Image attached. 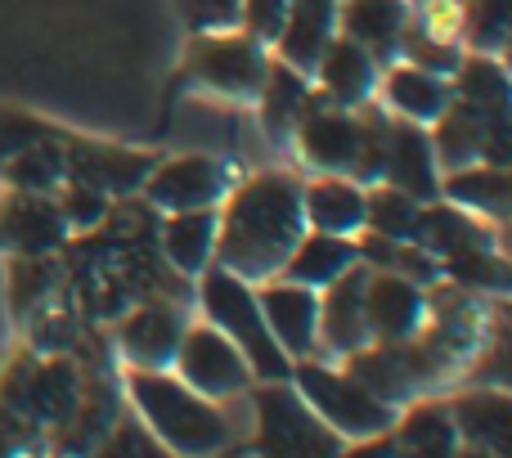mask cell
Here are the masks:
<instances>
[{
    "instance_id": "cell-1",
    "label": "cell",
    "mask_w": 512,
    "mask_h": 458,
    "mask_svg": "<svg viewBox=\"0 0 512 458\" xmlns=\"http://www.w3.org/2000/svg\"><path fill=\"white\" fill-rule=\"evenodd\" d=\"M301 185L288 176H261L225 212V234H216L221 265L230 274H274L301 238Z\"/></svg>"
},
{
    "instance_id": "cell-2",
    "label": "cell",
    "mask_w": 512,
    "mask_h": 458,
    "mask_svg": "<svg viewBox=\"0 0 512 458\" xmlns=\"http://www.w3.org/2000/svg\"><path fill=\"white\" fill-rule=\"evenodd\" d=\"M131 400L144 414V423L153 427V436L176 454H212L230 441L225 414H216L207 405V396H198L194 387H185L176 378H162L158 369L131 373Z\"/></svg>"
},
{
    "instance_id": "cell-3",
    "label": "cell",
    "mask_w": 512,
    "mask_h": 458,
    "mask_svg": "<svg viewBox=\"0 0 512 458\" xmlns=\"http://www.w3.org/2000/svg\"><path fill=\"white\" fill-rule=\"evenodd\" d=\"M203 306H207V315H212V324L243 351V360H248V369L256 378L283 382L292 373L288 355H283L279 342L270 337L265 315H261V301H256V292L243 283V274L212 270L203 279Z\"/></svg>"
},
{
    "instance_id": "cell-4",
    "label": "cell",
    "mask_w": 512,
    "mask_h": 458,
    "mask_svg": "<svg viewBox=\"0 0 512 458\" xmlns=\"http://www.w3.org/2000/svg\"><path fill=\"white\" fill-rule=\"evenodd\" d=\"M77 288L86 292L90 310H99V315H113V310H126L135 297H144V292L158 283V265L149 261L144 252H135L131 247V234H108L104 243H86L77 252Z\"/></svg>"
},
{
    "instance_id": "cell-5",
    "label": "cell",
    "mask_w": 512,
    "mask_h": 458,
    "mask_svg": "<svg viewBox=\"0 0 512 458\" xmlns=\"http://www.w3.org/2000/svg\"><path fill=\"white\" fill-rule=\"evenodd\" d=\"M297 391L337 436H382L391 427V405L378 400L364 382H355L351 373H333L319 364H297Z\"/></svg>"
},
{
    "instance_id": "cell-6",
    "label": "cell",
    "mask_w": 512,
    "mask_h": 458,
    "mask_svg": "<svg viewBox=\"0 0 512 458\" xmlns=\"http://www.w3.org/2000/svg\"><path fill=\"white\" fill-rule=\"evenodd\" d=\"M256 445L265 454L319 458L342 450V436L301 400V391L270 382V387L256 391Z\"/></svg>"
},
{
    "instance_id": "cell-7",
    "label": "cell",
    "mask_w": 512,
    "mask_h": 458,
    "mask_svg": "<svg viewBox=\"0 0 512 458\" xmlns=\"http://www.w3.org/2000/svg\"><path fill=\"white\" fill-rule=\"evenodd\" d=\"M81 373L72 369L68 360H45V364H14L5 373V387H0V400H5L9 414H18L23 423L41 427H63L68 414L81 400Z\"/></svg>"
},
{
    "instance_id": "cell-8",
    "label": "cell",
    "mask_w": 512,
    "mask_h": 458,
    "mask_svg": "<svg viewBox=\"0 0 512 458\" xmlns=\"http://www.w3.org/2000/svg\"><path fill=\"white\" fill-rule=\"evenodd\" d=\"M176 364H180L185 387H194L198 396H239L252 382V369H248V360H243V351L216 324L180 333Z\"/></svg>"
},
{
    "instance_id": "cell-9",
    "label": "cell",
    "mask_w": 512,
    "mask_h": 458,
    "mask_svg": "<svg viewBox=\"0 0 512 458\" xmlns=\"http://www.w3.org/2000/svg\"><path fill=\"white\" fill-rule=\"evenodd\" d=\"M265 54L252 36H207L189 50V77L230 95H256L265 81Z\"/></svg>"
},
{
    "instance_id": "cell-10",
    "label": "cell",
    "mask_w": 512,
    "mask_h": 458,
    "mask_svg": "<svg viewBox=\"0 0 512 458\" xmlns=\"http://www.w3.org/2000/svg\"><path fill=\"white\" fill-rule=\"evenodd\" d=\"M230 176L216 158H171L167 167H153L144 180V198L167 212H185V207H212L225 194Z\"/></svg>"
},
{
    "instance_id": "cell-11",
    "label": "cell",
    "mask_w": 512,
    "mask_h": 458,
    "mask_svg": "<svg viewBox=\"0 0 512 458\" xmlns=\"http://www.w3.org/2000/svg\"><path fill=\"white\" fill-rule=\"evenodd\" d=\"M423 319V292L405 274H369L364 283V324L378 342H405Z\"/></svg>"
},
{
    "instance_id": "cell-12",
    "label": "cell",
    "mask_w": 512,
    "mask_h": 458,
    "mask_svg": "<svg viewBox=\"0 0 512 458\" xmlns=\"http://www.w3.org/2000/svg\"><path fill=\"white\" fill-rule=\"evenodd\" d=\"M261 315H265V328H270V337L279 342V351L288 355H306L310 346H315L319 337V301L310 288H301V283H274V288H265L261 297Z\"/></svg>"
},
{
    "instance_id": "cell-13",
    "label": "cell",
    "mask_w": 512,
    "mask_h": 458,
    "mask_svg": "<svg viewBox=\"0 0 512 458\" xmlns=\"http://www.w3.org/2000/svg\"><path fill=\"white\" fill-rule=\"evenodd\" d=\"M63 234H68V221H63L59 203H50L45 194L18 189V198L0 207V243L23 256H45L50 247L63 243Z\"/></svg>"
},
{
    "instance_id": "cell-14",
    "label": "cell",
    "mask_w": 512,
    "mask_h": 458,
    "mask_svg": "<svg viewBox=\"0 0 512 458\" xmlns=\"http://www.w3.org/2000/svg\"><path fill=\"white\" fill-rule=\"evenodd\" d=\"M68 171L81 180V185L99 189L108 198H122V194H135L144 189L153 171V158L149 153H126V149H113V144H77L68 153Z\"/></svg>"
},
{
    "instance_id": "cell-15",
    "label": "cell",
    "mask_w": 512,
    "mask_h": 458,
    "mask_svg": "<svg viewBox=\"0 0 512 458\" xmlns=\"http://www.w3.org/2000/svg\"><path fill=\"white\" fill-rule=\"evenodd\" d=\"M180 333H185V315L167 301H144L131 319L122 324V351L131 355L135 369H162L176 360Z\"/></svg>"
},
{
    "instance_id": "cell-16",
    "label": "cell",
    "mask_w": 512,
    "mask_h": 458,
    "mask_svg": "<svg viewBox=\"0 0 512 458\" xmlns=\"http://www.w3.org/2000/svg\"><path fill=\"white\" fill-rule=\"evenodd\" d=\"M364 283H369V270L351 265L346 274H337L333 283H324L328 297L319 301V333L328 337L333 351H360L369 342V324H364Z\"/></svg>"
},
{
    "instance_id": "cell-17",
    "label": "cell",
    "mask_w": 512,
    "mask_h": 458,
    "mask_svg": "<svg viewBox=\"0 0 512 458\" xmlns=\"http://www.w3.org/2000/svg\"><path fill=\"white\" fill-rule=\"evenodd\" d=\"M382 176L391 189L409 198H432L436 194V153L423 131L414 126H387V144H382Z\"/></svg>"
},
{
    "instance_id": "cell-18",
    "label": "cell",
    "mask_w": 512,
    "mask_h": 458,
    "mask_svg": "<svg viewBox=\"0 0 512 458\" xmlns=\"http://www.w3.org/2000/svg\"><path fill=\"white\" fill-rule=\"evenodd\" d=\"M355 261H360V247H355L351 238L315 229V234L297 238V247L288 252V261H283L279 270L288 274V283H301V288H324V283H333L337 274L351 270Z\"/></svg>"
},
{
    "instance_id": "cell-19",
    "label": "cell",
    "mask_w": 512,
    "mask_h": 458,
    "mask_svg": "<svg viewBox=\"0 0 512 458\" xmlns=\"http://www.w3.org/2000/svg\"><path fill=\"white\" fill-rule=\"evenodd\" d=\"M333 18H337V0H292L288 18H283L279 36H274L283 63L297 72L315 68L319 50H324L328 36H333Z\"/></svg>"
},
{
    "instance_id": "cell-20",
    "label": "cell",
    "mask_w": 512,
    "mask_h": 458,
    "mask_svg": "<svg viewBox=\"0 0 512 458\" xmlns=\"http://www.w3.org/2000/svg\"><path fill=\"white\" fill-rule=\"evenodd\" d=\"M454 432L463 441H472L477 450L490 454H508V436H512V405L504 391H472V396L454 400L450 405Z\"/></svg>"
},
{
    "instance_id": "cell-21",
    "label": "cell",
    "mask_w": 512,
    "mask_h": 458,
    "mask_svg": "<svg viewBox=\"0 0 512 458\" xmlns=\"http://www.w3.org/2000/svg\"><path fill=\"white\" fill-rule=\"evenodd\" d=\"M315 68H319V77H324V90L333 104H360L373 86V54L364 50V45H355L351 36H342V41L328 36Z\"/></svg>"
},
{
    "instance_id": "cell-22",
    "label": "cell",
    "mask_w": 512,
    "mask_h": 458,
    "mask_svg": "<svg viewBox=\"0 0 512 458\" xmlns=\"http://www.w3.org/2000/svg\"><path fill=\"white\" fill-rule=\"evenodd\" d=\"M301 153H306L315 167L342 171L355 162L360 153V126L346 113H328V108H315L310 117H301Z\"/></svg>"
},
{
    "instance_id": "cell-23",
    "label": "cell",
    "mask_w": 512,
    "mask_h": 458,
    "mask_svg": "<svg viewBox=\"0 0 512 458\" xmlns=\"http://www.w3.org/2000/svg\"><path fill=\"white\" fill-rule=\"evenodd\" d=\"M162 252H167V261L185 274L203 270L207 256L216 252V212L212 207L171 212V221L162 225Z\"/></svg>"
},
{
    "instance_id": "cell-24",
    "label": "cell",
    "mask_w": 512,
    "mask_h": 458,
    "mask_svg": "<svg viewBox=\"0 0 512 458\" xmlns=\"http://www.w3.org/2000/svg\"><path fill=\"white\" fill-rule=\"evenodd\" d=\"M301 216L324 234H355L364 229V194L346 180H319L301 189Z\"/></svg>"
},
{
    "instance_id": "cell-25",
    "label": "cell",
    "mask_w": 512,
    "mask_h": 458,
    "mask_svg": "<svg viewBox=\"0 0 512 458\" xmlns=\"http://www.w3.org/2000/svg\"><path fill=\"white\" fill-rule=\"evenodd\" d=\"M409 9L400 0H346L342 9V32L364 50L387 54L391 45L405 36Z\"/></svg>"
},
{
    "instance_id": "cell-26",
    "label": "cell",
    "mask_w": 512,
    "mask_h": 458,
    "mask_svg": "<svg viewBox=\"0 0 512 458\" xmlns=\"http://www.w3.org/2000/svg\"><path fill=\"white\" fill-rule=\"evenodd\" d=\"M387 99H391V108H400V113L414 117V122H436V117L454 104V90L445 86L436 72L409 63V68H396L387 77Z\"/></svg>"
},
{
    "instance_id": "cell-27",
    "label": "cell",
    "mask_w": 512,
    "mask_h": 458,
    "mask_svg": "<svg viewBox=\"0 0 512 458\" xmlns=\"http://www.w3.org/2000/svg\"><path fill=\"white\" fill-rule=\"evenodd\" d=\"M261 86L265 90H256V95H261L265 126H270L274 140H283L288 131H297V122L306 117V108H310L306 81H301L297 68H288V63H274V68H265Z\"/></svg>"
},
{
    "instance_id": "cell-28",
    "label": "cell",
    "mask_w": 512,
    "mask_h": 458,
    "mask_svg": "<svg viewBox=\"0 0 512 458\" xmlns=\"http://www.w3.org/2000/svg\"><path fill=\"white\" fill-rule=\"evenodd\" d=\"M436 153H441L445 167H472L477 158H486V131L495 117H481L463 104H450L441 117H436Z\"/></svg>"
},
{
    "instance_id": "cell-29",
    "label": "cell",
    "mask_w": 512,
    "mask_h": 458,
    "mask_svg": "<svg viewBox=\"0 0 512 458\" xmlns=\"http://www.w3.org/2000/svg\"><path fill=\"white\" fill-rule=\"evenodd\" d=\"M454 72H459L454 99H459L463 108H472V113H481V117H508V77L495 59L477 54V59L459 63Z\"/></svg>"
},
{
    "instance_id": "cell-30",
    "label": "cell",
    "mask_w": 512,
    "mask_h": 458,
    "mask_svg": "<svg viewBox=\"0 0 512 458\" xmlns=\"http://www.w3.org/2000/svg\"><path fill=\"white\" fill-rule=\"evenodd\" d=\"M486 229L477 221H468L463 212L454 207H427L418 212V229H414V243L427 247V252H441V256H459V252H472V247H486Z\"/></svg>"
},
{
    "instance_id": "cell-31",
    "label": "cell",
    "mask_w": 512,
    "mask_h": 458,
    "mask_svg": "<svg viewBox=\"0 0 512 458\" xmlns=\"http://www.w3.org/2000/svg\"><path fill=\"white\" fill-rule=\"evenodd\" d=\"M351 355H355V351H351ZM351 378H355V382H364V387H369L378 400H387V405L405 400V396H409V387H414V369H409L405 351H396V342H387V351L355 355Z\"/></svg>"
},
{
    "instance_id": "cell-32",
    "label": "cell",
    "mask_w": 512,
    "mask_h": 458,
    "mask_svg": "<svg viewBox=\"0 0 512 458\" xmlns=\"http://www.w3.org/2000/svg\"><path fill=\"white\" fill-rule=\"evenodd\" d=\"M396 445L405 454H454L459 445V432H454V418L445 405H418L405 414L400 423Z\"/></svg>"
},
{
    "instance_id": "cell-33",
    "label": "cell",
    "mask_w": 512,
    "mask_h": 458,
    "mask_svg": "<svg viewBox=\"0 0 512 458\" xmlns=\"http://www.w3.org/2000/svg\"><path fill=\"white\" fill-rule=\"evenodd\" d=\"M5 171L23 194H50V189H59L63 176H68V153L54 140H41V144H32V149H23L18 158H9Z\"/></svg>"
},
{
    "instance_id": "cell-34",
    "label": "cell",
    "mask_w": 512,
    "mask_h": 458,
    "mask_svg": "<svg viewBox=\"0 0 512 458\" xmlns=\"http://www.w3.org/2000/svg\"><path fill=\"white\" fill-rule=\"evenodd\" d=\"M445 194L463 207H477V212L504 216L508 212V171L504 167H459L450 180H445Z\"/></svg>"
},
{
    "instance_id": "cell-35",
    "label": "cell",
    "mask_w": 512,
    "mask_h": 458,
    "mask_svg": "<svg viewBox=\"0 0 512 458\" xmlns=\"http://www.w3.org/2000/svg\"><path fill=\"white\" fill-rule=\"evenodd\" d=\"M418 198L400 194V189H382V194L364 198V225L373 229V234H387V238H400V243H409L418 229Z\"/></svg>"
},
{
    "instance_id": "cell-36",
    "label": "cell",
    "mask_w": 512,
    "mask_h": 458,
    "mask_svg": "<svg viewBox=\"0 0 512 458\" xmlns=\"http://www.w3.org/2000/svg\"><path fill=\"white\" fill-rule=\"evenodd\" d=\"M508 14H512V0H472L468 5V41L477 45L481 54H495L504 50L508 41Z\"/></svg>"
},
{
    "instance_id": "cell-37",
    "label": "cell",
    "mask_w": 512,
    "mask_h": 458,
    "mask_svg": "<svg viewBox=\"0 0 512 458\" xmlns=\"http://www.w3.org/2000/svg\"><path fill=\"white\" fill-rule=\"evenodd\" d=\"M59 212H63V221H68V229H99L108 221V194H99V189H90V185H72L68 194L59 198Z\"/></svg>"
},
{
    "instance_id": "cell-38",
    "label": "cell",
    "mask_w": 512,
    "mask_h": 458,
    "mask_svg": "<svg viewBox=\"0 0 512 458\" xmlns=\"http://www.w3.org/2000/svg\"><path fill=\"white\" fill-rule=\"evenodd\" d=\"M445 261H450L454 279H463V283H477V288H499V292L508 288V270H504V261H499V256H490L486 247H472V252L445 256Z\"/></svg>"
},
{
    "instance_id": "cell-39",
    "label": "cell",
    "mask_w": 512,
    "mask_h": 458,
    "mask_svg": "<svg viewBox=\"0 0 512 458\" xmlns=\"http://www.w3.org/2000/svg\"><path fill=\"white\" fill-rule=\"evenodd\" d=\"M41 140H54L50 126L32 122V117H18V113H5L0 108V167H5L9 158H18L23 149H32V144Z\"/></svg>"
},
{
    "instance_id": "cell-40",
    "label": "cell",
    "mask_w": 512,
    "mask_h": 458,
    "mask_svg": "<svg viewBox=\"0 0 512 458\" xmlns=\"http://www.w3.org/2000/svg\"><path fill=\"white\" fill-rule=\"evenodd\" d=\"M108 441H104V454H117V458H149V454H162V445H158V436H149L144 427H135V423H117V427H108Z\"/></svg>"
},
{
    "instance_id": "cell-41",
    "label": "cell",
    "mask_w": 512,
    "mask_h": 458,
    "mask_svg": "<svg viewBox=\"0 0 512 458\" xmlns=\"http://www.w3.org/2000/svg\"><path fill=\"white\" fill-rule=\"evenodd\" d=\"M288 5L292 0H243V18H248L252 36H261V41H274L283 27V18H288Z\"/></svg>"
},
{
    "instance_id": "cell-42",
    "label": "cell",
    "mask_w": 512,
    "mask_h": 458,
    "mask_svg": "<svg viewBox=\"0 0 512 458\" xmlns=\"http://www.w3.org/2000/svg\"><path fill=\"white\" fill-rule=\"evenodd\" d=\"M409 54H414V63L427 68V72H454L459 68V54H454L445 41H409Z\"/></svg>"
}]
</instances>
